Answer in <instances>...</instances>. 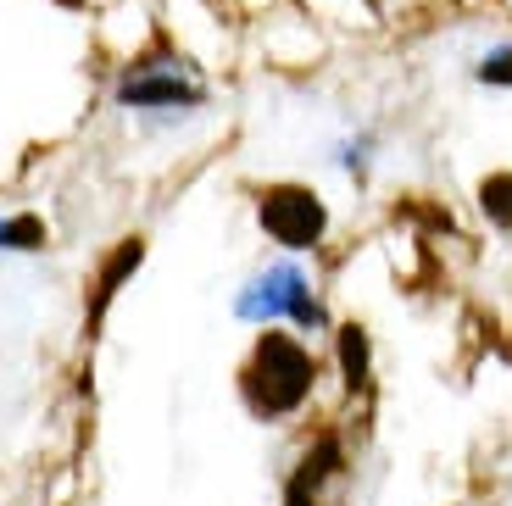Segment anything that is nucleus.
<instances>
[{
	"label": "nucleus",
	"mask_w": 512,
	"mask_h": 506,
	"mask_svg": "<svg viewBox=\"0 0 512 506\" xmlns=\"http://www.w3.org/2000/svg\"><path fill=\"white\" fill-rule=\"evenodd\" d=\"M312 384H318V356L295 340V334H279L268 323V334H256L251 356H245V367H240L245 412L262 418V423L295 418V412L312 401Z\"/></svg>",
	"instance_id": "obj_1"
},
{
	"label": "nucleus",
	"mask_w": 512,
	"mask_h": 506,
	"mask_svg": "<svg viewBox=\"0 0 512 506\" xmlns=\"http://www.w3.org/2000/svg\"><path fill=\"white\" fill-rule=\"evenodd\" d=\"M234 312H240L245 323H262V329H268V323H284V317H290L295 329H329V312H323V301L312 295L307 273L290 267V262L256 273V279L240 290Z\"/></svg>",
	"instance_id": "obj_2"
},
{
	"label": "nucleus",
	"mask_w": 512,
	"mask_h": 506,
	"mask_svg": "<svg viewBox=\"0 0 512 506\" xmlns=\"http://www.w3.org/2000/svg\"><path fill=\"white\" fill-rule=\"evenodd\" d=\"M256 223L284 251H312L329 234V206L307 184H268V190H256Z\"/></svg>",
	"instance_id": "obj_3"
},
{
	"label": "nucleus",
	"mask_w": 512,
	"mask_h": 506,
	"mask_svg": "<svg viewBox=\"0 0 512 506\" xmlns=\"http://www.w3.org/2000/svg\"><path fill=\"white\" fill-rule=\"evenodd\" d=\"M201 101L206 89L184 67H134L117 84V106H134V112H190Z\"/></svg>",
	"instance_id": "obj_4"
},
{
	"label": "nucleus",
	"mask_w": 512,
	"mask_h": 506,
	"mask_svg": "<svg viewBox=\"0 0 512 506\" xmlns=\"http://www.w3.org/2000/svg\"><path fill=\"white\" fill-rule=\"evenodd\" d=\"M340 468H346V445L334 440V434H318L312 451L295 462L290 484H284V506H318L323 501V484L340 479Z\"/></svg>",
	"instance_id": "obj_5"
},
{
	"label": "nucleus",
	"mask_w": 512,
	"mask_h": 506,
	"mask_svg": "<svg viewBox=\"0 0 512 506\" xmlns=\"http://www.w3.org/2000/svg\"><path fill=\"white\" fill-rule=\"evenodd\" d=\"M145 262V240L140 234H128V240H117V251L101 262V279H95V301H90V329H101L106 306L117 301V290H123L128 279H134V267Z\"/></svg>",
	"instance_id": "obj_6"
},
{
	"label": "nucleus",
	"mask_w": 512,
	"mask_h": 506,
	"mask_svg": "<svg viewBox=\"0 0 512 506\" xmlns=\"http://www.w3.org/2000/svg\"><path fill=\"white\" fill-rule=\"evenodd\" d=\"M334 345H340V373H346V390H351V395H362V390H368V373H373L368 329H357V323H346V329L334 334Z\"/></svg>",
	"instance_id": "obj_7"
},
{
	"label": "nucleus",
	"mask_w": 512,
	"mask_h": 506,
	"mask_svg": "<svg viewBox=\"0 0 512 506\" xmlns=\"http://www.w3.org/2000/svg\"><path fill=\"white\" fill-rule=\"evenodd\" d=\"M479 212H485L501 234H512V173H490L485 184H479Z\"/></svg>",
	"instance_id": "obj_8"
},
{
	"label": "nucleus",
	"mask_w": 512,
	"mask_h": 506,
	"mask_svg": "<svg viewBox=\"0 0 512 506\" xmlns=\"http://www.w3.org/2000/svg\"><path fill=\"white\" fill-rule=\"evenodd\" d=\"M0 251H45V223L34 212L0 217Z\"/></svg>",
	"instance_id": "obj_9"
},
{
	"label": "nucleus",
	"mask_w": 512,
	"mask_h": 506,
	"mask_svg": "<svg viewBox=\"0 0 512 506\" xmlns=\"http://www.w3.org/2000/svg\"><path fill=\"white\" fill-rule=\"evenodd\" d=\"M479 84H496V89H512V45H501V51H490L485 62L474 67Z\"/></svg>",
	"instance_id": "obj_10"
}]
</instances>
